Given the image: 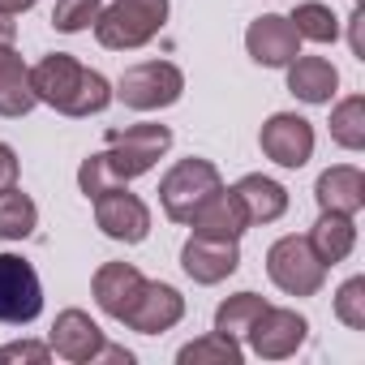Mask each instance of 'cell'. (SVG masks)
Wrapping results in <instances>:
<instances>
[{"label":"cell","instance_id":"1","mask_svg":"<svg viewBox=\"0 0 365 365\" xmlns=\"http://www.w3.org/2000/svg\"><path fill=\"white\" fill-rule=\"evenodd\" d=\"M31 86H35V99L39 103H48V108H56L65 116H91V112H103L112 103L108 78L95 73V69H82L65 52L43 56L31 69Z\"/></svg>","mask_w":365,"mask_h":365},{"label":"cell","instance_id":"2","mask_svg":"<svg viewBox=\"0 0 365 365\" xmlns=\"http://www.w3.org/2000/svg\"><path fill=\"white\" fill-rule=\"evenodd\" d=\"M168 22V0H116L112 9H99L95 39L112 52H129L150 43Z\"/></svg>","mask_w":365,"mask_h":365},{"label":"cell","instance_id":"3","mask_svg":"<svg viewBox=\"0 0 365 365\" xmlns=\"http://www.w3.org/2000/svg\"><path fill=\"white\" fill-rule=\"evenodd\" d=\"M168 146H172L168 125H129V129H108V150H99V159L116 185H125V180L150 172Z\"/></svg>","mask_w":365,"mask_h":365},{"label":"cell","instance_id":"4","mask_svg":"<svg viewBox=\"0 0 365 365\" xmlns=\"http://www.w3.org/2000/svg\"><path fill=\"white\" fill-rule=\"evenodd\" d=\"M224 190V180H220V168L207 163V159H180L163 180H159V202H163V215L176 220V224H190V215L215 194Z\"/></svg>","mask_w":365,"mask_h":365},{"label":"cell","instance_id":"5","mask_svg":"<svg viewBox=\"0 0 365 365\" xmlns=\"http://www.w3.org/2000/svg\"><path fill=\"white\" fill-rule=\"evenodd\" d=\"M267 275L288 297H314L327 279V262L314 254L309 237H279L267 254Z\"/></svg>","mask_w":365,"mask_h":365},{"label":"cell","instance_id":"6","mask_svg":"<svg viewBox=\"0 0 365 365\" xmlns=\"http://www.w3.org/2000/svg\"><path fill=\"white\" fill-rule=\"evenodd\" d=\"M180 91H185V78H180V69L168 65V61H142V65L125 69L120 82H116V95H120L125 108H133V112L168 108V103L180 99Z\"/></svg>","mask_w":365,"mask_h":365},{"label":"cell","instance_id":"7","mask_svg":"<svg viewBox=\"0 0 365 365\" xmlns=\"http://www.w3.org/2000/svg\"><path fill=\"white\" fill-rule=\"evenodd\" d=\"M43 309V284L35 267L18 254H0V322L22 327L35 322Z\"/></svg>","mask_w":365,"mask_h":365},{"label":"cell","instance_id":"8","mask_svg":"<svg viewBox=\"0 0 365 365\" xmlns=\"http://www.w3.org/2000/svg\"><path fill=\"white\" fill-rule=\"evenodd\" d=\"M95 224L103 228V237L138 245L150 232V211H146V202L138 194H129L125 185H112V190H103L95 198Z\"/></svg>","mask_w":365,"mask_h":365},{"label":"cell","instance_id":"9","mask_svg":"<svg viewBox=\"0 0 365 365\" xmlns=\"http://www.w3.org/2000/svg\"><path fill=\"white\" fill-rule=\"evenodd\" d=\"M305 331H309V322H305L297 309H275V305H267V309L254 318V327H250L245 335H250V348H254L258 356L284 361V356H292V352L305 344Z\"/></svg>","mask_w":365,"mask_h":365},{"label":"cell","instance_id":"10","mask_svg":"<svg viewBox=\"0 0 365 365\" xmlns=\"http://www.w3.org/2000/svg\"><path fill=\"white\" fill-rule=\"evenodd\" d=\"M258 142H262V155L275 159L279 168H301L314 155V125L305 116H297V112H275L262 125Z\"/></svg>","mask_w":365,"mask_h":365},{"label":"cell","instance_id":"11","mask_svg":"<svg viewBox=\"0 0 365 365\" xmlns=\"http://www.w3.org/2000/svg\"><path fill=\"white\" fill-rule=\"evenodd\" d=\"M180 267L194 284H220L241 267L237 241H215V237H190L180 250Z\"/></svg>","mask_w":365,"mask_h":365},{"label":"cell","instance_id":"12","mask_svg":"<svg viewBox=\"0 0 365 365\" xmlns=\"http://www.w3.org/2000/svg\"><path fill=\"white\" fill-rule=\"evenodd\" d=\"M245 48H250V56H254L258 65L279 69V65H288V61L301 56V35L292 31L288 18L267 14V18H258V22L245 31Z\"/></svg>","mask_w":365,"mask_h":365},{"label":"cell","instance_id":"13","mask_svg":"<svg viewBox=\"0 0 365 365\" xmlns=\"http://www.w3.org/2000/svg\"><path fill=\"white\" fill-rule=\"evenodd\" d=\"M180 318H185V297H180L176 288H168V284H142L133 309L125 314V327H133L142 335H159V331L176 327Z\"/></svg>","mask_w":365,"mask_h":365},{"label":"cell","instance_id":"14","mask_svg":"<svg viewBox=\"0 0 365 365\" xmlns=\"http://www.w3.org/2000/svg\"><path fill=\"white\" fill-rule=\"evenodd\" d=\"M142 275L129 267V262H103L99 271H95V301H99V309L108 314V318H116V322H125V314L133 309V301H138V292H142Z\"/></svg>","mask_w":365,"mask_h":365},{"label":"cell","instance_id":"15","mask_svg":"<svg viewBox=\"0 0 365 365\" xmlns=\"http://www.w3.org/2000/svg\"><path fill=\"white\" fill-rule=\"evenodd\" d=\"M48 348H52L56 356H65V361H91V356L103 348V331L91 322V314L65 309V314H56V322H52Z\"/></svg>","mask_w":365,"mask_h":365},{"label":"cell","instance_id":"16","mask_svg":"<svg viewBox=\"0 0 365 365\" xmlns=\"http://www.w3.org/2000/svg\"><path fill=\"white\" fill-rule=\"evenodd\" d=\"M190 224H194V237H215V241H237V237L250 228V220H245L241 202L232 198V190H215V194L190 215Z\"/></svg>","mask_w":365,"mask_h":365},{"label":"cell","instance_id":"17","mask_svg":"<svg viewBox=\"0 0 365 365\" xmlns=\"http://www.w3.org/2000/svg\"><path fill=\"white\" fill-rule=\"evenodd\" d=\"M318 207L322 211H339V215H356L365 207V176L361 168H327L318 176Z\"/></svg>","mask_w":365,"mask_h":365},{"label":"cell","instance_id":"18","mask_svg":"<svg viewBox=\"0 0 365 365\" xmlns=\"http://www.w3.org/2000/svg\"><path fill=\"white\" fill-rule=\"evenodd\" d=\"M35 103L39 99L31 86V69L22 65L14 43H0V116H26Z\"/></svg>","mask_w":365,"mask_h":365},{"label":"cell","instance_id":"19","mask_svg":"<svg viewBox=\"0 0 365 365\" xmlns=\"http://www.w3.org/2000/svg\"><path fill=\"white\" fill-rule=\"evenodd\" d=\"M232 198L241 202V211H245L250 224H271V220H279L288 211V190L279 185V180H271V176H245V180H237Z\"/></svg>","mask_w":365,"mask_h":365},{"label":"cell","instance_id":"20","mask_svg":"<svg viewBox=\"0 0 365 365\" xmlns=\"http://www.w3.org/2000/svg\"><path fill=\"white\" fill-rule=\"evenodd\" d=\"M339 86V73L331 61L322 56H301V61H288V91L305 103H331Z\"/></svg>","mask_w":365,"mask_h":365},{"label":"cell","instance_id":"21","mask_svg":"<svg viewBox=\"0 0 365 365\" xmlns=\"http://www.w3.org/2000/svg\"><path fill=\"white\" fill-rule=\"evenodd\" d=\"M309 245H314V254H318L327 267L344 262V258L352 254V245H356V228H352V215H339V211H322V215H318V224L309 228Z\"/></svg>","mask_w":365,"mask_h":365},{"label":"cell","instance_id":"22","mask_svg":"<svg viewBox=\"0 0 365 365\" xmlns=\"http://www.w3.org/2000/svg\"><path fill=\"white\" fill-rule=\"evenodd\" d=\"M35 224H39V211L18 185L0 194V241H22L35 232Z\"/></svg>","mask_w":365,"mask_h":365},{"label":"cell","instance_id":"23","mask_svg":"<svg viewBox=\"0 0 365 365\" xmlns=\"http://www.w3.org/2000/svg\"><path fill=\"white\" fill-rule=\"evenodd\" d=\"M267 309V301L258 297V292H237V297H228L220 309H215V331L220 335H245L250 327H254V318Z\"/></svg>","mask_w":365,"mask_h":365},{"label":"cell","instance_id":"24","mask_svg":"<svg viewBox=\"0 0 365 365\" xmlns=\"http://www.w3.org/2000/svg\"><path fill=\"white\" fill-rule=\"evenodd\" d=\"M180 365H241V344L232 335H202L180 348Z\"/></svg>","mask_w":365,"mask_h":365},{"label":"cell","instance_id":"25","mask_svg":"<svg viewBox=\"0 0 365 365\" xmlns=\"http://www.w3.org/2000/svg\"><path fill=\"white\" fill-rule=\"evenodd\" d=\"M288 22H292V31H297L301 39H314V43H335V35H339V18H335L327 5H318V0L297 5Z\"/></svg>","mask_w":365,"mask_h":365},{"label":"cell","instance_id":"26","mask_svg":"<svg viewBox=\"0 0 365 365\" xmlns=\"http://www.w3.org/2000/svg\"><path fill=\"white\" fill-rule=\"evenodd\" d=\"M331 138H335L344 150H361V146H365V99H361V95L344 99V103L331 112Z\"/></svg>","mask_w":365,"mask_h":365},{"label":"cell","instance_id":"27","mask_svg":"<svg viewBox=\"0 0 365 365\" xmlns=\"http://www.w3.org/2000/svg\"><path fill=\"white\" fill-rule=\"evenodd\" d=\"M95 18H99V0H56V9H52V26L61 35H78L95 26Z\"/></svg>","mask_w":365,"mask_h":365},{"label":"cell","instance_id":"28","mask_svg":"<svg viewBox=\"0 0 365 365\" xmlns=\"http://www.w3.org/2000/svg\"><path fill=\"white\" fill-rule=\"evenodd\" d=\"M335 318H339L344 327H352V331H365V279H361V275L339 288V297H335Z\"/></svg>","mask_w":365,"mask_h":365},{"label":"cell","instance_id":"29","mask_svg":"<svg viewBox=\"0 0 365 365\" xmlns=\"http://www.w3.org/2000/svg\"><path fill=\"white\" fill-rule=\"evenodd\" d=\"M52 356V348L48 344H35V339H22V344H5L0 348V365L5 361H31V365H43Z\"/></svg>","mask_w":365,"mask_h":365},{"label":"cell","instance_id":"30","mask_svg":"<svg viewBox=\"0 0 365 365\" xmlns=\"http://www.w3.org/2000/svg\"><path fill=\"white\" fill-rule=\"evenodd\" d=\"M14 185H18V155H14V146L0 142V194Z\"/></svg>","mask_w":365,"mask_h":365},{"label":"cell","instance_id":"31","mask_svg":"<svg viewBox=\"0 0 365 365\" xmlns=\"http://www.w3.org/2000/svg\"><path fill=\"white\" fill-rule=\"evenodd\" d=\"M18 39V26H14V18L9 14H0V43H14Z\"/></svg>","mask_w":365,"mask_h":365},{"label":"cell","instance_id":"32","mask_svg":"<svg viewBox=\"0 0 365 365\" xmlns=\"http://www.w3.org/2000/svg\"><path fill=\"white\" fill-rule=\"evenodd\" d=\"M31 5H35V0H0V14L14 18V14H22V9H31Z\"/></svg>","mask_w":365,"mask_h":365}]
</instances>
